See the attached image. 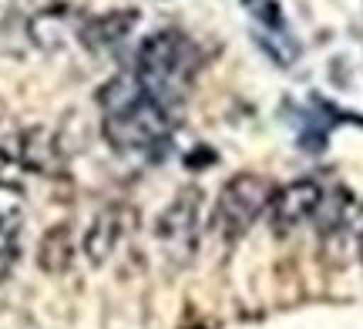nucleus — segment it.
Returning a JSON list of instances; mask_svg holds the SVG:
<instances>
[{"instance_id":"f257e3e1","label":"nucleus","mask_w":363,"mask_h":329,"mask_svg":"<svg viewBox=\"0 0 363 329\" xmlns=\"http://www.w3.org/2000/svg\"><path fill=\"white\" fill-rule=\"evenodd\" d=\"M98 105L104 115L101 134L115 151L135 155L169 142L175 125L172 111L158 105L155 98H148L135 74H115L111 81H104L98 91Z\"/></svg>"},{"instance_id":"f03ea898","label":"nucleus","mask_w":363,"mask_h":329,"mask_svg":"<svg viewBox=\"0 0 363 329\" xmlns=\"http://www.w3.org/2000/svg\"><path fill=\"white\" fill-rule=\"evenodd\" d=\"M199 67H202L199 44L175 27H165V30H155L152 37L142 40L135 78L148 98H155L158 105L172 111L179 101H185Z\"/></svg>"},{"instance_id":"7ed1b4c3","label":"nucleus","mask_w":363,"mask_h":329,"mask_svg":"<svg viewBox=\"0 0 363 329\" xmlns=\"http://www.w3.org/2000/svg\"><path fill=\"white\" fill-rule=\"evenodd\" d=\"M276 185L272 178L259 175V171H239L229 182L222 185L216 209H212V232H219L222 238H242L256 225L262 212L272 205Z\"/></svg>"},{"instance_id":"20e7f679","label":"nucleus","mask_w":363,"mask_h":329,"mask_svg":"<svg viewBox=\"0 0 363 329\" xmlns=\"http://www.w3.org/2000/svg\"><path fill=\"white\" fill-rule=\"evenodd\" d=\"M199 225H202V188L185 185L169 202V209L158 215L155 236L172 262L189 265L199 252Z\"/></svg>"},{"instance_id":"39448f33","label":"nucleus","mask_w":363,"mask_h":329,"mask_svg":"<svg viewBox=\"0 0 363 329\" xmlns=\"http://www.w3.org/2000/svg\"><path fill=\"white\" fill-rule=\"evenodd\" d=\"M320 202H323V185L313 182V178H296V182H289L286 188H276L272 205H269L276 232H289L296 225L310 222L313 215H316V209H320Z\"/></svg>"},{"instance_id":"423d86ee","label":"nucleus","mask_w":363,"mask_h":329,"mask_svg":"<svg viewBox=\"0 0 363 329\" xmlns=\"http://www.w3.org/2000/svg\"><path fill=\"white\" fill-rule=\"evenodd\" d=\"M135 225V212L128 205H108L94 215V222L88 225L84 232V255H88L91 265H104L115 249L121 246V238L131 232Z\"/></svg>"},{"instance_id":"0eeeda50","label":"nucleus","mask_w":363,"mask_h":329,"mask_svg":"<svg viewBox=\"0 0 363 329\" xmlns=\"http://www.w3.org/2000/svg\"><path fill=\"white\" fill-rule=\"evenodd\" d=\"M84 13L78 7H67V4H54V7H44L30 17V24H27V34L30 40L38 44L40 51H61L67 47L71 40L81 37V27H84Z\"/></svg>"},{"instance_id":"6e6552de","label":"nucleus","mask_w":363,"mask_h":329,"mask_svg":"<svg viewBox=\"0 0 363 329\" xmlns=\"http://www.w3.org/2000/svg\"><path fill=\"white\" fill-rule=\"evenodd\" d=\"M11 158L24 171H38V175H61L65 171V151L48 128L17 132V145L11 148Z\"/></svg>"},{"instance_id":"1a4fd4ad","label":"nucleus","mask_w":363,"mask_h":329,"mask_svg":"<svg viewBox=\"0 0 363 329\" xmlns=\"http://www.w3.org/2000/svg\"><path fill=\"white\" fill-rule=\"evenodd\" d=\"M138 21H142V13L135 11V7L98 13V17H88V21H84L78 40L88 51H108V47H115V44H121V40L128 37L131 30L138 27Z\"/></svg>"},{"instance_id":"9d476101","label":"nucleus","mask_w":363,"mask_h":329,"mask_svg":"<svg viewBox=\"0 0 363 329\" xmlns=\"http://www.w3.org/2000/svg\"><path fill=\"white\" fill-rule=\"evenodd\" d=\"M74 262V236H71V225L61 222L48 229L44 238L38 246V265L48 272V276H65Z\"/></svg>"},{"instance_id":"9b49d317","label":"nucleus","mask_w":363,"mask_h":329,"mask_svg":"<svg viewBox=\"0 0 363 329\" xmlns=\"http://www.w3.org/2000/svg\"><path fill=\"white\" fill-rule=\"evenodd\" d=\"M350 209H353V195L347 188H337V192H330V195L323 192V202H320V209H316L313 219L320 222L323 232H333V229H340V225L347 222Z\"/></svg>"},{"instance_id":"f8f14e48","label":"nucleus","mask_w":363,"mask_h":329,"mask_svg":"<svg viewBox=\"0 0 363 329\" xmlns=\"http://www.w3.org/2000/svg\"><path fill=\"white\" fill-rule=\"evenodd\" d=\"M21 222H24V212H21V202H17V195L0 188V249L17 246Z\"/></svg>"},{"instance_id":"ddd939ff","label":"nucleus","mask_w":363,"mask_h":329,"mask_svg":"<svg viewBox=\"0 0 363 329\" xmlns=\"http://www.w3.org/2000/svg\"><path fill=\"white\" fill-rule=\"evenodd\" d=\"M256 40H259L262 51L269 54V57H272V61H276L279 67H289V64H293V61L299 57V44L289 37V34H259Z\"/></svg>"},{"instance_id":"4468645a","label":"nucleus","mask_w":363,"mask_h":329,"mask_svg":"<svg viewBox=\"0 0 363 329\" xmlns=\"http://www.w3.org/2000/svg\"><path fill=\"white\" fill-rule=\"evenodd\" d=\"M0 188L4 192H21V165L11 158V151L0 145Z\"/></svg>"},{"instance_id":"2eb2a0df","label":"nucleus","mask_w":363,"mask_h":329,"mask_svg":"<svg viewBox=\"0 0 363 329\" xmlns=\"http://www.w3.org/2000/svg\"><path fill=\"white\" fill-rule=\"evenodd\" d=\"M13 265H17V246H7V249H0V282L13 272Z\"/></svg>"},{"instance_id":"dca6fc26","label":"nucleus","mask_w":363,"mask_h":329,"mask_svg":"<svg viewBox=\"0 0 363 329\" xmlns=\"http://www.w3.org/2000/svg\"><path fill=\"white\" fill-rule=\"evenodd\" d=\"M256 13H259V17H262V21H266V24H269V27H283V17H279V7H276L272 0H266L262 7H256Z\"/></svg>"},{"instance_id":"f3484780","label":"nucleus","mask_w":363,"mask_h":329,"mask_svg":"<svg viewBox=\"0 0 363 329\" xmlns=\"http://www.w3.org/2000/svg\"><path fill=\"white\" fill-rule=\"evenodd\" d=\"M357 249H360V262H363V219H360V232H357Z\"/></svg>"}]
</instances>
